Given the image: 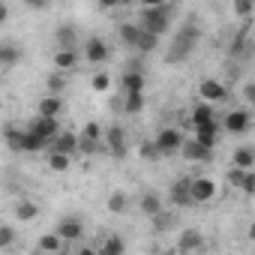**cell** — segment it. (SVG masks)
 <instances>
[{"instance_id": "cell-1", "label": "cell", "mask_w": 255, "mask_h": 255, "mask_svg": "<svg viewBox=\"0 0 255 255\" xmlns=\"http://www.w3.org/2000/svg\"><path fill=\"white\" fill-rule=\"evenodd\" d=\"M195 42H198V27H195V24L189 21V24H183V27L177 30V36L171 39L165 63L177 66V63H183L186 57H192V51H195Z\"/></svg>"}, {"instance_id": "cell-2", "label": "cell", "mask_w": 255, "mask_h": 255, "mask_svg": "<svg viewBox=\"0 0 255 255\" xmlns=\"http://www.w3.org/2000/svg\"><path fill=\"white\" fill-rule=\"evenodd\" d=\"M138 24H141L144 30H153V33L162 36V33L168 30V24H171V9H168L165 3H159V6H141Z\"/></svg>"}, {"instance_id": "cell-3", "label": "cell", "mask_w": 255, "mask_h": 255, "mask_svg": "<svg viewBox=\"0 0 255 255\" xmlns=\"http://www.w3.org/2000/svg\"><path fill=\"white\" fill-rule=\"evenodd\" d=\"M183 132L180 129H174V126H168V129H159L156 132V144H159V150H162V156H174V153H180L183 150Z\"/></svg>"}, {"instance_id": "cell-4", "label": "cell", "mask_w": 255, "mask_h": 255, "mask_svg": "<svg viewBox=\"0 0 255 255\" xmlns=\"http://www.w3.org/2000/svg\"><path fill=\"white\" fill-rule=\"evenodd\" d=\"M168 201L177 204V207H192L195 198H192V180L189 177H180L171 183V192H168Z\"/></svg>"}, {"instance_id": "cell-5", "label": "cell", "mask_w": 255, "mask_h": 255, "mask_svg": "<svg viewBox=\"0 0 255 255\" xmlns=\"http://www.w3.org/2000/svg\"><path fill=\"white\" fill-rule=\"evenodd\" d=\"M54 231H57L66 243H75V240H81V237H84V225H81V219H78V216H63V219L54 225Z\"/></svg>"}, {"instance_id": "cell-6", "label": "cell", "mask_w": 255, "mask_h": 255, "mask_svg": "<svg viewBox=\"0 0 255 255\" xmlns=\"http://www.w3.org/2000/svg\"><path fill=\"white\" fill-rule=\"evenodd\" d=\"M249 111H228L225 114V120H222V129L228 132V135H243L246 129H249Z\"/></svg>"}, {"instance_id": "cell-7", "label": "cell", "mask_w": 255, "mask_h": 255, "mask_svg": "<svg viewBox=\"0 0 255 255\" xmlns=\"http://www.w3.org/2000/svg\"><path fill=\"white\" fill-rule=\"evenodd\" d=\"M189 162H210L213 159V147H207V144H201L198 138H189V141H183V150H180Z\"/></svg>"}, {"instance_id": "cell-8", "label": "cell", "mask_w": 255, "mask_h": 255, "mask_svg": "<svg viewBox=\"0 0 255 255\" xmlns=\"http://www.w3.org/2000/svg\"><path fill=\"white\" fill-rule=\"evenodd\" d=\"M192 198L195 204H207L216 198V180L210 177H192Z\"/></svg>"}, {"instance_id": "cell-9", "label": "cell", "mask_w": 255, "mask_h": 255, "mask_svg": "<svg viewBox=\"0 0 255 255\" xmlns=\"http://www.w3.org/2000/svg\"><path fill=\"white\" fill-rule=\"evenodd\" d=\"M30 129L33 132H39L42 138H48V141H54L57 135H60V123H57V117H48V114H39L33 123H30Z\"/></svg>"}, {"instance_id": "cell-10", "label": "cell", "mask_w": 255, "mask_h": 255, "mask_svg": "<svg viewBox=\"0 0 255 255\" xmlns=\"http://www.w3.org/2000/svg\"><path fill=\"white\" fill-rule=\"evenodd\" d=\"M105 144H108V153L114 159H123L126 156V132L120 129V126H111V129L105 132Z\"/></svg>"}, {"instance_id": "cell-11", "label": "cell", "mask_w": 255, "mask_h": 255, "mask_svg": "<svg viewBox=\"0 0 255 255\" xmlns=\"http://www.w3.org/2000/svg\"><path fill=\"white\" fill-rule=\"evenodd\" d=\"M120 90H123V93H138V90H144V72H141L135 63L120 75Z\"/></svg>"}, {"instance_id": "cell-12", "label": "cell", "mask_w": 255, "mask_h": 255, "mask_svg": "<svg viewBox=\"0 0 255 255\" xmlns=\"http://www.w3.org/2000/svg\"><path fill=\"white\" fill-rule=\"evenodd\" d=\"M198 93H201V99H207V102H225L228 99V90L216 81V78H204L201 84H198Z\"/></svg>"}, {"instance_id": "cell-13", "label": "cell", "mask_w": 255, "mask_h": 255, "mask_svg": "<svg viewBox=\"0 0 255 255\" xmlns=\"http://www.w3.org/2000/svg\"><path fill=\"white\" fill-rule=\"evenodd\" d=\"M195 138H198L201 144H207V147L216 150V144H219V123H216V120H207V123L195 126Z\"/></svg>"}, {"instance_id": "cell-14", "label": "cell", "mask_w": 255, "mask_h": 255, "mask_svg": "<svg viewBox=\"0 0 255 255\" xmlns=\"http://www.w3.org/2000/svg\"><path fill=\"white\" fill-rule=\"evenodd\" d=\"M45 147H51V141H48V138H42L39 132H33L30 126H27L24 135H21V150H24V153H42Z\"/></svg>"}, {"instance_id": "cell-15", "label": "cell", "mask_w": 255, "mask_h": 255, "mask_svg": "<svg viewBox=\"0 0 255 255\" xmlns=\"http://www.w3.org/2000/svg\"><path fill=\"white\" fill-rule=\"evenodd\" d=\"M84 57H87V63H105V60H108V45H105V39H99V36L87 39Z\"/></svg>"}, {"instance_id": "cell-16", "label": "cell", "mask_w": 255, "mask_h": 255, "mask_svg": "<svg viewBox=\"0 0 255 255\" xmlns=\"http://www.w3.org/2000/svg\"><path fill=\"white\" fill-rule=\"evenodd\" d=\"M51 150H63V153L75 156V153L81 150V135H75V132H60V135L51 141Z\"/></svg>"}, {"instance_id": "cell-17", "label": "cell", "mask_w": 255, "mask_h": 255, "mask_svg": "<svg viewBox=\"0 0 255 255\" xmlns=\"http://www.w3.org/2000/svg\"><path fill=\"white\" fill-rule=\"evenodd\" d=\"M177 249H180V252H195V249H204V237H201V231H195V228L183 231V234H180V240H177Z\"/></svg>"}, {"instance_id": "cell-18", "label": "cell", "mask_w": 255, "mask_h": 255, "mask_svg": "<svg viewBox=\"0 0 255 255\" xmlns=\"http://www.w3.org/2000/svg\"><path fill=\"white\" fill-rule=\"evenodd\" d=\"M207 120H216V111H213V102H198L195 108H192V117H189V123H192V129L195 126H201V123H207Z\"/></svg>"}, {"instance_id": "cell-19", "label": "cell", "mask_w": 255, "mask_h": 255, "mask_svg": "<svg viewBox=\"0 0 255 255\" xmlns=\"http://www.w3.org/2000/svg\"><path fill=\"white\" fill-rule=\"evenodd\" d=\"M54 39H57V48H75V39H78V30H75V24H60L57 30H54Z\"/></svg>"}, {"instance_id": "cell-20", "label": "cell", "mask_w": 255, "mask_h": 255, "mask_svg": "<svg viewBox=\"0 0 255 255\" xmlns=\"http://www.w3.org/2000/svg\"><path fill=\"white\" fill-rule=\"evenodd\" d=\"M54 66H57L60 72L75 69V66H78V51H75V48H57V54H54Z\"/></svg>"}, {"instance_id": "cell-21", "label": "cell", "mask_w": 255, "mask_h": 255, "mask_svg": "<svg viewBox=\"0 0 255 255\" xmlns=\"http://www.w3.org/2000/svg\"><path fill=\"white\" fill-rule=\"evenodd\" d=\"M138 207H141V213L144 216H156V213H162L165 210V204H162V198L156 195V192H147V195H141V201H138Z\"/></svg>"}, {"instance_id": "cell-22", "label": "cell", "mask_w": 255, "mask_h": 255, "mask_svg": "<svg viewBox=\"0 0 255 255\" xmlns=\"http://www.w3.org/2000/svg\"><path fill=\"white\" fill-rule=\"evenodd\" d=\"M117 36H120V45L135 48V45H138V36H141V24H120Z\"/></svg>"}, {"instance_id": "cell-23", "label": "cell", "mask_w": 255, "mask_h": 255, "mask_svg": "<svg viewBox=\"0 0 255 255\" xmlns=\"http://www.w3.org/2000/svg\"><path fill=\"white\" fill-rule=\"evenodd\" d=\"M48 168H51V171H57V174L69 171V168H72V156H69V153H63V150H51V153H48Z\"/></svg>"}, {"instance_id": "cell-24", "label": "cell", "mask_w": 255, "mask_h": 255, "mask_svg": "<svg viewBox=\"0 0 255 255\" xmlns=\"http://www.w3.org/2000/svg\"><path fill=\"white\" fill-rule=\"evenodd\" d=\"M63 246H66V240H63L57 231H51V234H42V237H39V243H36V249H39V252H60Z\"/></svg>"}, {"instance_id": "cell-25", "label": "cell", "mask_w": 255, "mask_h": 255, "mask_svg": "<svg viewBox=\"0 0 255 255\" xmlns=\"http://www.w3.org/2000/svg\"><path fill=\"white\" fill-rule=\"evenodd\" d=\"M156 48H159V33H153V30H144V27H141V36H138L135 51L150 54V51H156Z\"/></svg>"}, {"instance_id": "cell-26", "label": "cell", "mask_w": 255, "mask_h": 255, "mask_svg": "<svg viewBox=\"0 0 255 255\" xmlns=\"http://www.w3.org/2000/svg\"><path fill=\"white\" fill-rule=\"evenodd\" d=\"M60 108H63V102H60V96H57V93H48V96H42V99H39V114L57 117V114H60Z\"/></svg>"}, {"instance_id": "cell-27", "label": "cell", "mask_w": 255, "mask_h": 255, "mask_svg": "<svg viewBox=\"0 0 255 255\" xmlns=\"http://www.w3.org/2000/svg\"><path fill=\"white\" fill-rule=\"evenodd\" d=\"M18 60H21V51H18L12 42H3V45H0V63H3L6 69H12Z\"/></svg>"}, {"instance_id": "cell-28", "label": "cell", "mask_w": 255, "mask_h": 255, "mask_svg": "<svg viewBox=\"0 0 255 255\" xmlns=\"http://www.w3.org/2000/svg\"><path fill=\"white\" fill-rule=\"evenodd\" d=\"M231 165H237V168H252V165H255V150L237 147V150L231 153Z\"/></svg>"}, {"instance_id": "cell-29", "label": "cell", "mask_w": 255, "mask_h": 255, "mask_svg": "<svg viewBox=\"0 0 255 255\" xmlns=\"http://www.w3.org/2000/svg\"><path fill=\"white\" fill-rule=\"evenodd\" d=\"M123 111H126V114H138V111H144V90H138V93H126Z\"/></svg>"}, {"instance_id": "cell-30", "label": "cell", "mask_w": 255, "mask_h": 255, "mask_svg": "<svg viewBox=\"0 0 255 255\" xmlns=\"http://www.w3.org/2000/svg\"><path fill=\"white\" fill-rule=\"evenodd\" d=\"M108 210L117 213V216L129 210V198H126V192H111V195H108Z\"/></svg>"}, {"instance_id": "cell-31", "label": "cell", "mask_w": 255, "mask_h": 255, "mask_svg": "<svg viewBox=\"0 0 255 255\" xmlns=\"http://www.w3.org/2000/svg\"><path fill=\"white\" fill-rule=\"evenodd\" d=\"M15 216H18L21 222H30V219H36V216H39V207H36L33 201H18V207H15Z\"/></svg>"}, {"instance_id": "cell-32", "label": "cell", "mask_w": 255, "mask_h": 255, "mask_svg": "<svg viewBox=\"0 0 255 255\" xmlns=\"http://www.w3.org/2000/svg\"><path fill=\"white\" fill-rule=\"evenodd\" d=\"M141 159H147V162H159V159H162V150H159L156 138H153V141H144V144H141Z\"/></svg>"}, {"instance_id": "cell-33", "label": "cell", "mask_w": 255, "mask_h": 255, "mask_svg": "<svg viewBox=\"0 0 255 255\" xmlns=\"http://www.w3.org/2000/svg\"><path fill=\"white\" fill-rule=\"evenodd\" d=\"M123 249H126V243H123L120 237H108V240L99 246V252H102V255H117V252H123Z\"/></svg>"}, {"instance_id": "cell-34", "label": "cell", "mask_w": 255, "mask_h": 255, "mask_svg": "<svg viewBox=\"0 0 255 255\" xmlns=\"http://www.w3.org/2000/svg\"><path fill=\"white\" fill-rule=\"evenodd\" d=\"M12 240H15V231H12V225H0V252H3V249H9V246H12Z\"/></svg>"}, {"instance_id": "cell-35", "label": "cell", "mask_w": 255, "mask_h": 255, "mask_svg": "<svg viewBox=\"0 0 255 255\" xmlns=\"http://www.w3.org/2000/svg\"><path fill=\"white\" fill-rule=\"evenodd\" d=\"M252 9H255V0H234V12H237L240 18H249Z\"/></svg>"}, {"instance_id": "cell-36", "label": "cell", "mask_w": 255, "mask_h": 255, "mask_svg": "<svg viewBox=\"0 0 255 255\" xmlns=\"http://www.w3.org/2000/svg\"><path fill=\"white\" fill-rule=\"evenodd\" d=\"M81 135H84V138H93V141L105 138V135H102V126H99V123H93V120H90V123H84V129H81Z\"/></svg>"}, {"instance_id": "cell-37", "label": "cell", "mask_w": 255, "mask_h": 255, "mask_svg": "<svg viewBox=\"0 0 255 255\" xmlns=\"http://www.w3.org/2000/svg\"><path fill=\"white\" fill-rule=\"evenodd\" d=\"M21 135H24V132H18L15 126H9V129H6V144H9V150H21Z\"/></svg>"}, {"instance_id": "cell-38", "label": "cell", "mask_w": 255, "mask_h": 255, "mask_svg": "<svg viewBox=\"0 0 255 255\" xmlns=\"http://www.w3.org/2000/svg\"><path fill=\"white\" fill-rule=\"evenodd\" d=\"M168 225H171V213H168V210H162V213L153 216V228H156V234H162Z\"/></svg>"}, {"instance_id": "cell-39", "label": "cell", "mask_w": 255, "mask_h": 255, "mask_svg": "<svg viewBox=\"0 0 255 255\" xmlns=\"http://www.w3.org/2000/svg\"><path fill=\"white\" fill-rule=\"evenodd\" d=\"M243 51H246V36H240V33H237V36H234V42H231V48H228V54L237 60Z\"/></svg>"}, {"instance_id": "cell-40", "label": "cell", "mask_w": 255, "mask_h": 255, "mask_svg": "<svg viewBox=\"0 0 255 255\" xmlns=\"http://www.w3.org/2000/svg\"><path fill=\"white\" fill-rule=\"evenodd\" d=\"M246 171H249V168H237V165H234V168L228 171V183L240 189V183H243V177H246Z\"/></svg>"}, {"instance_id": "cell-41", "label": "cell", "mask_w": 255, "mask_h": 255, "mask_svg": "<svg viewBox=\"0 0 255 255\" xmlns=\"http://www.w3.org/2000/svg\"><path fill=\"white\" fill-rule=\"evenodd\" d=\"M63 87H66V78L63 75H48V90L51 93H60Z\"/></svg>"}, {"instance_id": "cell-42", "label": "cell", "mask_w": 255, "mask_h": 255, "mask_svg": "<svg viewBox=\"0 0 255 255\" xmlns=\"http://www.w3.org/2000/svg\"><path fill=\"white\" fill-rule=\"evenodd\" d=\"M108 84H111V78L105 72H96L93 75V90H108Z\"/></svg>"}, {"instance_id": "cell-43", "label": "cell", "mask_w": 255, "mask_h": 255, "mask_svg": "<svg viewBox=\"0 0 255 255\" xmlns=\"http://www.w3.org/2000/svg\"><path fill=\"white\" fill-rule=\"evenodd\" d=\"M78 135H81V132H78ZM96 147H99V141H93V138H84V135H81V150H78V153H87V156H90V153H96Z\"/></svg>"}, {"instance_id": "cell-44", "label": "cell", "mask_w": 255, "mask_h": 255, "mask_svg": "<svg viewBox=\"0 0 255 255\" xmlns=\"http://www.w3.org/2000/svg\"><path fill=\"white\" fill-rule=\"evenodd\" d=\"M240 189H243L246 195H252V192H255V174H252V171H246V177H243V183H240Z\"/></svg>"}, {"instance_id": "cell-45", "label": "cell", "mask_w": 255, "mask_h": 255, "mask_svg": "<svg viewBox=\"0 0 255 255\" xmlns=\"http://www.w3.org/2000/svg\"><path fill=\"white\" fill-rule=\"evenodd\" d=\"M24 6H30V9H39V12H42V9H48V6H51V0H24Z\"/></svg>"}, {"instance_id": "cell-46", "label": "cell", "mask_w": 255, "mask_h": 255, "mask_svg": "<svg viewBox=\"0 0 255 255\" xmlns=\"http://www.w3.org/2000/svg\"><path fill=\"white\" fill-rule=\"evenodd\" d=\"M243 96H246V102L255 108V81H249V84L243 87Z\"/></svg>"}, {"instance_id": "cell-47", "label": "cell", "mask_w": 255, "mask_h": 255, "mask_svg": "<svg viewBox=\"0 0 255 255\" xmlns=\"http://www.w3.org/2000/svg\"><path fill=\"white\" fill-rule=\"evenodd\" d=\"M0 21H9V3H0Z\"/></svg>"}, {"instance_id": "cell-48", "label": "cell", "mask_w": 255, "mask_h": 255, "mask_svg": "<svg viewBox=\"0 0 255 255\" xmlns=\"http://www.w3.org/2000/svg\"><path fill=\"white\" fill-rule=\"evenodd\" d=\"M120 0H99V6H105V9H111V6H117Z\"/></svg>"}, {"instance_id": "cell-49", "label": "cell", "mask_w": 255, "mask_h": 255, "mask_svg": "<svg viewBox=\"0 0 255 255\" xmlns=\"http://www.w3.org/2000/svg\"><path fill=\"white\" fill-rule=\"evenodd\" d=\"M159 3H165V0H141V6H159Z\"/></svg>"}, {"instance_id": "cell-50", "label": "cell", "mask_w": 255, "mask_h": 255, "mask_svg": "<svg viewBox=\"0 0 255 255\" xmlns=\"http://www.w3.org/2000/svg\"><path fill=\"white\" fill-rule=\"evenodd\" d=\"M249 237H255V222H252V228H249Z\"/></svg>"}]
</instances>
